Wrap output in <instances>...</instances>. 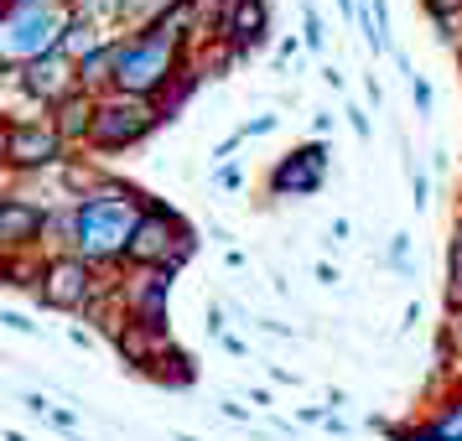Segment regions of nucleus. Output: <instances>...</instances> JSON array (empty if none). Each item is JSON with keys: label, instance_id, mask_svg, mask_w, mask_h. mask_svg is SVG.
I'll return each instance as SVG.
<instances>
[{"label": "nucleus", "instance_id": "f257e3e1", "mask_svg": "<svg viewBox=\"0 0 462 441\" xmlns=\"http://www.w3.org/2000/svg\"><path fill=\"white\" fill-rule=\"evenodd\" d=\"M135 239V213L130 203H88L79 213V244L84 254H109Z\"/></svg>", "mask_w": 462, "mask_h": 441}, {"label": "nucleus", "instance_id": "f03ea898", "mask_svg": "<svg viewBox=\"0 0 462 441\" xmlns=\"http://www.w3.org/2000/svg\"><path fill=\"white\" fill-rule=\"evenodd\" d=\"M171 63V32L162 26L156 37H146V42H130L115 52V78L125 88H151L162 73H167Z\"/></svg>", "mask_w": 462, "mask_h": 441}, {"label": "nucleus", "instance_id": "7ed1b4c3", "mask_svg": "<svg viewBox=\"0 0 462 441\" xmlns=\"http://www.w3.org/2000/svg\"><path fill=\"white\" fill-rule=\"evenodd\" d=\"M52 26H58L52 11L16 0V5H11V22H5V52H11V58H37V63H42V47L52 42Z\"/></svg>", "mask_w": 462, "mask_h": 441}, {"label": "nucleus", "instance_id": "20e7f679", "mask_svg": "<svg viewBox=\"0 0 462 441\" xmlns=\"http://www.w3.org/2000/svg\"><path fill=\"white\" fill-rule=\"evenodd\" d=\"M146 109L141 105H115V109H105L99 120H94V135L105 141V146H120V141H135L141 130H146Z\"/></svg>", "mask_w": 462, "mask_h": 441}, {"label": "nucleus", "instance_id": "39448f33", "mask_svg": "<svg viewBox=\"0 0 462 441\" xmlns=\"http://www.w3.org/2000/svg\"><path fill=\"white\" fill-rule=\"evenodd\" d=\"M317 182H322V151H301L296 161H286V167L275 171V188L281 192H312Z\"/></svg>", "mask_w": 462, "mask_h": 441}, {"label": "nucleus", "instance_id": "423d86ee", "mask_svg": "<svg viewBox=\"0 0 462 441\" xmlns=\"http://www.w3.org/2000/svg\"><path fill=\"white\" fill-rule=\"evenodd\" d=\"M5 151H11V161H22V167H32V161H52V151H58V141H52L47 130H11V141H5Z\"/></svg>", "mask_w": 462, "mask_h": 441}, {"label": "nucleus", "instance_id": "0eeeda50", "mask_svg": "<svg viewBox=\"0 0 462 441\" xmlns=\"http://www.w3.org/2000/svg\"><path fill=\"white\" fill-rule=\"evenodd\" d=\"M84 291H88V275H84V265H73V260L58 265L52 280H47V301H58V307H79Z\"/></svg>", "mask_w": 462, "mask_h": 441}, {"label": "nucleus", "instance_id": "6e6552de", "mask_svg": "<svg viewBox=\"0 0 462 441\" xmlns=\"http://www.w3.org/2000/svg\"><path fill=\"white\" fill-rule=\"evenodd\" d=\"M167 244H171V229L162 224V218H151V224H141V229H135L130 254H135V260H156V254H167Z\"/></svg>", "mask_w": 462, "mask_h": 441}, {"label": "nucleus", "instance_id": "1a4fd4ad", "mask_svg": "<svg viewBox=\"0 0 462 441\" xmlns=\"http://www.w3.org/2000/svg\"><path fill=\"white\" fill-rule=\"evenodd\" d=\"M260 26H265L260 0H234V22H229L234 37H239V42H254V37H260Z\"/></svg>", "mask_w": 462, "mask_h": 441}, {"label": "nucleus", "instance_id": "9d476101", "mask_svg": "<svg viewBox=\"0 0 462 441\" xmlns=\"http://www.w3.org/2000/svg\"><path fill=\"white\" fill-rule=\"evenodd\" d=\"M32 229H42V213L22 208V203H5V208H0V234H5V239H22V234H32Z\"/></svg>", "mask_w": 462, "mask_h": 441}, {"label": "nucleus", "instance_id": "9b49d317", "mask_svg": "<svg viewBox=\"0 0 462 441\" xmlns=\"http://www.w3.org/2000/svg\"><path fill=\"white\" fill-rule=\"evenodd\" d=\"M58 73H63V63H37L26 84L37 88V94H52V88H58Z\"/></svg>", "mask_w": 462, "mask_h": 441}, {"label": "nucleus", "instance_id": "f8f14e48", "mask_svg": "<svg viewBox=\"0 0 462 441\" xmlns=\"http://www.w3.org/2000/svg\"><path fill=\"white\" fill-rule=\"evenodd\" d=\"M63 115H68L63 130H84V125H88V105H79V99H73V105H68Z\"/></svg>", "mask_w": 462, "mask_h": 441}, {"label": "nucleus", "instance_id": "ddd939ff", "mask_svg": "<svg viewBox=\"0 0 462 441\" xmlns=\"http://www.w3.org/2000/svg\"><path fill=\"white\" fill-rule=\"evenodd\" d=\"M431 436H437V441H452V436H457V441H462V410H457V416H447V420H441V426L431 431Z\"/></svg>", "mask_w": 462, "mask_h": 441}, {"label": "nucleus", "instance_id": "4468645a", "mask_svg": "<svg viewBox=\"0 0 462 441\" xmlns=\"http://www.w3.org/2000/svg\"><path fill=\"white\" fill-rule=\"evenodd\" d=\"M411 88H416V105H420V109H431V88L420 84L416 73H411Z\"/></svg>", "mask_w": 462, "mask_h": 441}, {"label": "nucleus", "instance_id": "2eb2a0df", "mask_svg": "<svg viewBox=\"0 0 462 441\" xmlns=\"http://www.w3.org/2000/svg\"><path fill=\"white\" fill-rule=\"evenodd\" d=\"M452 5H462V0H431V11H437V16H447Z\"/></svg>", "mask_w": 462, "mask_h": 441}]
</instances>
